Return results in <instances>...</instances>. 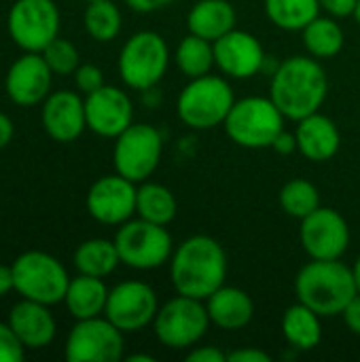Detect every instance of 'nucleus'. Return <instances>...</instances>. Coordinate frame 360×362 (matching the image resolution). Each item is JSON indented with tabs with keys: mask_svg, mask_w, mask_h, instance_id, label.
Masks as SVG:
<instances>
[{
	"mask_svg": "<svg viewBox=\"0 0 360 362\" xmlns=\"http://www.w3.org/2000/svg\"><path fill=\"white\" fill-rule=\"evenodd\" d=\"M170 278L178 295L206 301L227 280V255L210 235H191L174 248Z\"/></svg>",
	"mask_w": 360,
	"mask_h": 362,
	"instance_id": "nucleus-1",
	"label": "nucleus"
},
{
	"mask_svg": "<svg viewBox=\"0 0 360 362\" xmlns=\"http://www.w3.org/2000/svg\"><path fill=\"white\" fill-rule=\"evenodd\" d=\"M329 93V78L320 59L293 55L280 62L272 74L269 98L286 119L301 121L320 110Z\"/></svg>",
	"mask_w": 360,
	"mask_h": 362,
	"instance_id": "nucleus-2",
	"label": "nucleus"
},
{
	"mask_svg": "<svg viewBox=\"0 0 360 362\" xmlns=\"http://www.w3.org/2000/svg\"><path fill=\"white\" fill-rule=\"evenodd\" d=\"M297 301L306 303L323 318L342 316L346 305L359 293L352 267L339 259H312L295 278Z\"/></svg>",
	"mask_w": 360,
	"mask_h": 362,
	"instance_id": "nucleus-3",
	"label": "nucleus"
},
{
	"mask_svg": "<svg viewBox=\"0 0 360 362\" xmlns=\"http://www.w3.org/2000/svg\"><path fill=\"white\" fill-rule=\"evenodd\" d=\"M236 95L227 78L216 74H204L189 78L176 100L178 119L191 129H214L225 123Z\"/></svg>",
	"mask_w": 360,
	"mask_h": 362,
	"instance_id": "nucleus-4",
	"label": "nucleus"
},
{
	"mask_svg": "<svg viewBox=\"0 0 360 362\" xmlns=\"http://www.w3.org/2000/svg\"><path fill=\"white\" fill-rule=\"evenodd\" d=\"M284 112L272 98L248 95L236 100L227 119L225 132L242 148H272L278 134L284 129Z\"/></svg>",
	"mask_w": 360,
	"mask_h": 362,
	"instance_id": "nucleus-5",
	"label": "nucleus"
},
{
	"mask_svg": "<svg viewBox=\"0 0 360 362\" xmlns=\"http://www.w3.org/2000/svg\"><path fill=\"white\" fill-rule=\"evenodd\" d=\"M121 81L136 91H151L161 83L170 66V47L166 38L153 30L132 34L119 51Z\"/></svg>",
	"mask_w": 360,
	"mask_h": 362,
	"instance_id": "nucleus-6",
	"label": "nucleus"
},
{
	"mask_svg": "<svg viewBox=\"0 0 360 362\" xmlns=\"http://www.w3.org/2000/svg\"><path fill=\"white\" fill-rule=\"evenodd\" d=\"M15 293L21 299L38 301L45 305L64 303L70 276L59 259L42 250L21 252L13 263Z\"/></svg>",
	"mask_w": 360,
	"mask_h": 362,
	"instance_id": "nucleus-7",
	"label": "nucleus"
},
{
	"mask_svg": "<svg viewBox=\"0 0 360 362\" xmlns=\"http://www.w3.org/2000/svg\"><path fill=\"white\" fill-rule=\"evenodd\" d=\"M115 246L119 250L121 263L138 272L157 269L174 255V240L168 227L140 216L119 225V231L115 233Z\"/></svg>",
	"mask_w": 360,
	"mask_h": 362,
	"instance_id": "nucleus-8",
	"label": "nucleus"
},
{
	"mask_svg": "<svg viewBox=\"0 0 360 362\" xmlns=\"http://www.w3.org/2000/svg\"><path fill=\"white\" fill-rule=\"evenodd\" d=\"M62 13L55 0H15L6 15L11 40L30 53H42L59 36Z\"/></svg>",
	"mask_w": 360,
	"mask_h": 362,
	"instance_id": "nucleus-9",
	"label": "nucleus"
},
{
	"mask_svg": "<svg viewBox=\"0 0 360 362\" xmlns=\"http://www.w3.org/2000/svg\"><path fill=\"white\" fill-rule=\"evenodd\" d=\"M210 316L206 310V301L178 295L163 303L155 316V335L157 339L172 350H187L191 346H197L208 329H210Z\"/></svg>",
	"mask_w": 360,
	"mask_h": 362,
	"instance_id": "nucleus-10",
	"label": "nucleus"
},
{
	"mask_svg": "<svg viewBox=\"0 0 360 362\" xmlns=\"http://www.w3.org/2000/svg\"><path fill=\"white\" fill-rule=\"evenodd\" d=\"M163 138L161 132L149 123H132L115 138L112 165L115 172L138 182L149 180L161 163Z\"/></svg>",
	"mask_w": 360,
	"mask_h": 362,
	"instance_id": "nucleus-11",
	"label": "nucleus"
},
{
	"mask_svg": "<svg viewBox=\"0 0 360 362\" xmlns=\"http://www.w3.org/2000/svg\"><path fill=\"white\" fill-rule=\"evenodd\" d=\"M123 331L117 329L106 316L76 320L70 329L64 356L68 362H117L123 358L125 339Z\"/></svg>",
	"mask_w": 360,
	"mask_h": 362,
	"instance_id": "nucleus-12",
	"label": "nucleus"
},
{
	"mask_svg": "<svg viewBox=\"0 0 360 362\" xmlns=\"http://www.w3.org/2000/svg\"><path fill=\"white\" fill-rule=\"evenodd\" d=\"M159 299L151 284L125 280L110 288L104 316L123 333H138L155 322Z\"/></svg>",
	"mask_w": 360,
	"mask_h": 362,
	"instance_id": "nucleus-13",
	"label": "nucleus"
},
{
	"mask_svg": "<svg viewBox=\"0 0 360 362\" xmlns=\"http://www.w3.org/2000/svg\"><path fill=\"white\" fill-rule=\"evenodd\" d=\"M138 187L121 174L100 176L87 191L85 206L89 216L108 227H119L136 214Z\"/></svg>",
	"mask_w": 360,
	"mask_h": 362,
	"instance_id": "nucleus-14",
	"label": "nucleus"
},
{
	"mask_svg": "<svg viewBox=\"0 0 360 362\" xmlns=\"http://www.w3.org/2000/svg\"><path fill=\"white\" fill-rule=\"evenodd\" d=\"M299 242L310 259H342L350 246L348 221L337 210L320 206L310 216L301 218Z\"/></svg>",
	"mask_w": 360,
	"mask_h": 362,
	"instance_id": "nucleus-15",
	"label": "nucleus"
},
{
	"mask_svg": "<svg viewBox=\"0 0 360 362\" xmlns=\"http://www.w3.org/2000/svg\"><path fill=\"white\" fill-rule=\"evenodd\" d=\"M214 64L225 76L244 81L265 70L267 55L255 34L233 28L214 40Z\"/></svg>",
	"mask_w": 360,
	"mask_h": 362,
	"instance_id": "nucleus-16",
	"label": "nucleus"
},
{
	"mask_svg": "<svg viewBox=\"0 0 360 362\" xmlns=\"http://www.w3.org/2000/svg\"><path fill=\"white\" fill-rule=\"evenodd\" d=\"M51 83L53 72L42 53L23 51V55L17 57L6 70L4 91L13 104L30 108L45 102V98L51 93Z\"/></svg>",
	"mask_w": 360,
	"mask_h": 362,
	"instance_id": "nucleus-17",
	"label": "nucleus"
},
{
	"mask_svg": "<svg viewBox=\"0 0 360 362\" xmlns=\"http://www.w3.org/2000/svg\"><path fill=\"white\" fill-rule=\"evenodd\" d=\"M87 129L102 138H117L134 123V104L127 91L115 85H104L85 95Z\"/></svg>",
	"mask_w": 360,
	"mask_h": 362,
	"instance_id": "nucleus-18",
	"label": "nucleus"
},
{
	"mask_svg": "<svg viewBox=\"0 0 360 362\" xmlns=\"http://www.w3.org/2000/svg\"><path fill=\"white\" fill-rule=\"evenodd\" d=\"M40 123L47 136L55 142L70 144L87 129L85 100L70 89L51 91L40 108Z\"/></svg>",
	"mask_w": 360,
	"mask_h": 362,
	"instance_id": "nucleus-19",
	"label": "nucleus"
},
{
	"mask_svg": "<svg viewBox=\"0 0 360 362\" xmlns=\"http://www.w3.org/2000/svg\"><path fill=\"white\" fill-rule=\"evenodd\" d=\"M8 325L17 333L25 350H42L53 344L57 335V322L51 314V305L21 299L8 312Z\"/></svg>",
	"mask_w": 360,
	"mask_h": 362,
	"instance_id": "nucleus-20",
	"label": "nucleus"
},
{
	"mask_svg": "<svg viewBox=\"0 0 360 362\" xmlns=\"http://www.w3.org/2000/svg\"><path fill=\"white\" fill-rule=\"evenodd\" d=\"M295 138H297V151L314 163L333 159L342 146L339 127L331 117L323 115L320 110L297 121Z\"/></svg>",
	"mask_w": 360,
	"mask_h": 362,
	"instance_id": "nucleus-21",
	"label": "nucleus"
},
{
	"mask_svg": "<svg viewBox=\"0 0 360 362\" xmlns=\"http://www.w3.org/2000/svg\"><path fill=\"white\" fill-rule=\"evenodd\" d=\"M210 322L223 331H240L250 325L255 316L252 297L238 286H221L206 299Z\"/></svg>",
	"mask_w": 360,
	"mask_h": 362,
	"instance_id": "nucleus-22",
	"label": "nucleus"
},
{
	"mask_svg": "<svg viewBox=\"0 0 360 362\" xmlns=\"http://www.w3.org/2000/svg\"><path fill=\"white\" fill-rule=\"evenodd\" d=\"M108 293H110V288L104 284V278L79 274L76 278H70V284H68V291L64 297V305L74 320L104 316V310L108 303Z\"/></svg>",
	"mask_w": 360,
	"mask_h": 362,
	"instance_id": "nucleus-23",
	"label": "nucleus"
},
{
	"mask_svg": "<svg viewBox=\"0 0 360 362\" xmlns=\"http://www.w3.org/2000/svg\"><path fill=\"white\" fill-rule=\"evenodd\" d=\"M236 21L238 15L229 0H197L187 15L189 32L210 42L231 32L236 28Z\"/></svg>",
	"mask_w": 360,
	"mask_h": 362,
	"instance_id": "nucleus-24",
	"label": "nucleus"
},
{
	"mask_svg": "<svg viewBox=\"0 0 360 362\" xmlns=\"http://www.w3.org/2000/svg\"><path fill=\"white\" fill-rule=\"evenodd\" d=\"M320 314L308 308L306 303L297 301L295 305L286 308L282 316V335L286 344L299 352H310L323 341V322Z\"/></svg>",
	"mask_w": 360,
	"mask_h": 362,
	"instance_id": "nucleus-25",
	"label": "nucleus"
},
{
	"mask_svg": "<svg viewBox=\"0 0 360 362\" xmlns=\"http://www.w3.org/2000/svg\"><path fill=\"white\" fill-rule=\"evenodd\" d=\"M72 263L79 274L106 278L121 265V257L115 246V240L91 238L76 246L72 255Z\"/></svg>",
	"mask_w": 360,
	"mask_h": 362,
	"instance_id": "nucleus-26",
	"label": "nucleus"
},
{
	"mask_svg": "<svg viewBox=\"0 0 360 362\" xmlns=\"http://www.w3.org/2000/svg\"><path fill=\"white\" fill-rule=\"evenodd\" d=\"M136 214L144 221L168 227L178 214V202L166 185L144 180L138 187Z\"/></svg>",
	"mask_w": 360,
	"mask_h": 362,
	"instance_id": "nucleus-27",
	"label": "nucleus"
},
{
	"mask_svg": "<svg viewBox=\"0 0 360 362\" xmlns=\"http://www.w3.org/2000/svg\"><path fill=\"white\" fill-rule=\"evenodd\" d=\"M303 47L316 59H331L335 57L346 42V34L335 17H316L303 30Z\"/></svg>",
	"mask_w": 360,
	"mask_h": 362,
	"instance_id": "nucleus-28",
	"label": "nucleus"
},
{
	"mask_svg": "<svg viewBox=\"0 0 360 362\" xmlns=\"http://www.w3.org/2000/svg\"><path fill=\"white\" fill-rule=\"evenodd\" d=\"M267 19L286 32H301L320 15V0H265Z\"/></svg>",
	"mask_w": 360,
	"mask_h": 362,
	"instance_id": "nucleus-29",
	"label": "nucleus"
},
{
	"mask_svg": "<svg viewBox=\"0 0 360 362\" xmlns=\"http://www.w3.org/2000/svg\"><path fill=\"white\" fill-rule=\"evenodd\" d=\"M174 62L187 78H197V76L210 74L212 66H216L214 64V42L189 32L178 42Z\"/></svg>",
	"mask_w": 360,
	"mask_h": 362,
	"instance_id": "nucleus-30",
	"label": "nucleus"
},
{
	"mask_svg": "<svg viewBox=\"0 0 360 362\" xmlns=\"http://www.w3.org/2000/svg\"><path fill=\"white\" fill-rule=\"evenodd\" d=\"M83 25H85V32L93 40L110 42L121 34V28H123L121 8L112 0L87 2L85 15H83Z\"/></svg>",
	"mask_w": 360,
	"mask_h": 362,
	"instance_id": "nucleus-31",
	"label": "nucleus"
},
{
	"mask_svg": "<svg viewBox=\"0 0 360 362\" xmlns=\"http://www.w3.org/2000/svg\"><path fill=\"white\" fill-rule=\"evenodd\" d=\"M280 208L291 218H306L320 208V193L314 182L306 178H293L280 189Z\"/></svg>",
	"mask_w": 360,
	"mask_h": 362,
	"instance_id": "nucleus-32",
	"label": "nucleus"
},
{
	"mask_svg": "<svg viewBox=\"0 0 360 362\" xmlns=\"http://www.w3.org/2000/svg\"><path fill=\"white\" fill-rule=\"evenodd\" d=\"M42 57L49 64L51 72L59 76H70L81 66V53L76 45L62 36H57L53 42L47 45V49L42 51Z\"/></svg>",
	"mask_w": 360,
	"mask_h": 362,
	"instance_id": "nucleus-33",
	"label": "nucleus"
},
{
	"mask_svg": "<svg viewBox=\"0 0 360 362\" xmlns=\"http://www.w3.org/2000/svg\"><path fill=\"white\" fill-rule=\"evenodd\" d=\"M25 346L19 341L8 320H0V362H21L25 358Z\"/></svg>",
	"mask_w": 360,
	"mask_h": 362,
	"instance_id": "nucleus-34",
	"label": "nucleus"
},
{
	"mask_svg": "<svg viewBox=\"0 0 360 362\" xmlns=\"http://www.w3.org/2000/svg\"><path fill=\"white\" fill-rule=\"evenodd\" d=\"M74 85H76V89L81 91V93H85V95H89V93H93V91H98L100 87H104L106 83H104V72L98 68V66H93V64H81L76 70H74Z\"/></svg>",
	"mask_w": 360,
	"mask_h": 362,
	"instance_id": "nucleus-35",
	"label": "nucleus"
},
{
	"mask_svg": "<svg viewBox=\"0 0 360 362\" xmlns=\"http://www.w3.org/2000/svg\"><path fill=\"white\" fill-rule=\"evenodd\" d=\"M187 362H227V354L216 346H197L187 354Z\"/></svg>",
	"mask_w": 360,
	"mask_h": 362,
	"instance_id": "nucleus-36",
	"label": "nucleus"
},
{
	"mask_svg": "<svg viewBox=\"0 0 360 362\" xmlns=\"http://www.w3.org/2000/svg\"><path fill=\"white\" fill-rule=\"evenodd\" d=\"M359 0H320V6L331 17H350L356 11Z\"/></svg>",
	"mask_w": 360,
	"mask_h": 362,
	"instance_id": "nucleus-37",
	"label": "nucleus"
},
{
	"mask_svg": "<svg viewBox=\"0 0 360 362\" xmlns=\"http://www.w3.org/2000/svg\"><path fill=\"white\" fill-rule=\"evenodd\" d=\"M227 362H272L269 354L259 348H242L227 354Z\"/></svg>",
	"mask_w": 360,
	"mask_h": 362,
	"instance_id": "nucleus-38",
	"label": "nucleus"
},
{
	"mask_svg": "<svg viewBox=\"0 0 360 362\" xmlns=\"http://www.w3.org/2000/svg\"><path fill=\"white\" fill-rule=\"evenodd\" d=\"M342 316H344V322L350 329V333H354V335L360 337V293H356L352 297V301L346 305Z\"/></svg>",
	"mask_w": 360,
	"mask_h": 362,
	"instance_id": "nucleus-39",
	"label": "nucleus"
},
{
	"mask_svg": "<svg viewBox=\"0 0 360 362\" xmlns=\"http://www.w3.org/2000/svg\"><path fill=\"white\" fill-rule=\"evenodd\" d=\"M172 2H176V0H125V4L136 13H155L159 8L170 6Z\"/></svg>",
	"mask_w": 360,
	"mask_h": 362,
	"instance_id": "nucleus-40",
	"label": "nucleus"
},
{
	"mask_svg": "<svg viewBox=\"0 0 360 362\" xmlns=\"http://www.w3.org/2000/svg\"><path fill=\"white\" fill-rule=\"evenodd\" d=\"M272 148H274L278 155H291V153H295V151H297V138H295V134H289L286 129H282V132L278 134V138L274 140Z\"/></svg>",
	"mask_w": 360,
	"mask_h": 362,
	"instance_id": "nucleus-41",
	"label": "nucleus"
},
{
	"mask_svg": "<svg viewBox=\"0 0 360 362\" xmlns=\"http://www.w3.org/2000/svg\"><path fill=\"white\" fill-rule=\"evenodd\" d=\"M13 136H15V123L6 112L0 110V151L13 142Z\"/></svg>",
	"mask_w": 360,
	"mask_h": 362,
	"instance_id": "nucleus-42",
	"label": "nucleus"
},
{
	"mask_svg": "<svg viewBox=\"0 0 360 362\" xmlns=\"http://www.w3.org/2000/svg\"><path fill=\"white\" fill-rule=\"evenodd\" d=\"M11 291H15V278H13V267L0 263V297H6Z\"/></svg>",
	"mask_w": 360,
	"mask_h": 362,
	"instance_id": "nucleus-43",
	"label": "nucleus"
},
{
	"mask_svg": "<svg viewBox=\"0 0 360 362\" xmlns=\"http://www.w3.org/2000/svg\"><path fill=\"white\" fill-rule=\"evenodd\" d=\"M127 361L129 362H155L153 356H149V354H132V356H127Z\"/></svg>",
	"mask_w": 360,
	"mask_h": 362,
	"instance_id": "nucleus-44",
	"label": "nucleus"
},
{
	"mask_svg": "<svg viewBox=\"0 0 360 362\" xmlns=\"http://www.w3.org/2000/svg\"><path fill=\"white\" fill-rule=\"evenodd\" d=\"M352 274H354V282H356V288H359L360 293V257L359 261L354 263V267H352Z\"/></svg>",
	"mask_w": 360,
	"mask_h": 362,
	"instance_id": "nucleus-45",
	"label": "nucleus"
},
{
	"mask_svg": "<svg viewBox=\"0 0 360 362\" xmlns=\"http://www.w3.org/2000/svg\"><path fill=\"white\" fill-rule=\"evenodd\" d=\"M354 17H356V21L360 23V0H359V4H356V11H354Z\"/></svg>",
	"mask_w": 360,
	"mask_h": 362,
	"instance_id": "nucleus-46",
	"label": "nucleus"
},
{
	"mask_svg": "<svg viewBox=\"0 0 360 362\" xmlns=\"http://www.w3.org/2000/svg\"><path fill=\"white\" fill-rule=\"evenodd\" d=\"M85 2H93V0H85Z\"/></svg>",
	"mask_w": 360,
	"mask_h": 362,
	"instance_id": "nucleus-47",
	"label": "nucleus"
}]
</instances>
